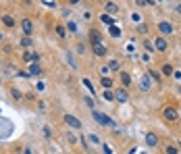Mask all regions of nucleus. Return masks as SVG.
<instances>
[{
  "label": "nucleus",
  "mask_w": 181,
  "mask_h": 154,
  "mask_svg": "<svg viewBox=\"0 0 181 154\" xmlns=\"http://www.w3.org/2000/svg\"><path fill=\"white\" fill-rule=\"evenodd\" d=\"M52 135V131H50V127H44V137H50Z\"/></svg>",
  "instance_id": "nucleus-32"
},
{
  "label": "nucleus",
  "mask_w": 181,
  "mask_h": 154,
  "mask_svg": "<svg viewBox=\"0 0 181 154\" xmlns=\"http://www.w3.org/2000/svg\"><path fill=\"white\" fill-rule=\"evenodd\" d=\"M100 19H102V23H106L108 27H111V25H115V17H112V15H108V13H102V15H100Z\"/></svg>",
  "instance_id": "nucleus-15"
},
{
  "label": "nucleus",
  "mask_w": 181,
  "mask_h": 154,
  "mask_svg": "<svg viewBox=\"0 0 181 154\" xmlns=\"http://www.w3.org/2000/svg\"><path fill=\"white\" fill-rule=\"evenodd\" d=\"M160 71H163V75H173V71H175V69H173V65H163V67H160Z\"/></svg>",
  "instance_id": "nucleus-19"
},
{
  "label": "nucleus",
  "mask_w": 181,
  "mask_h": 154,
  "mask_svg": "<svg viewBox=\"0 0 181 154\" xmlns=\"http://www.w3.org/2000/svg\"><path fill=\"white\" fill-rule=\"evenodd\" d=\"M100 83H102V88H104V90H112V86H115V81H112L108 75H104V77L100 79Z\"/></svg>",
  "instance_id": "nucleus-13"
},
{
  "label": "nucleus",
  "mask_w": 181,
  "mask_h": 154,
  "mask_svg": "<svg viewBox=\"0 0 181 154\" xmlns=\"http://www.w3.org/2000/svg\"><path fill=\"white\" fill-rule=\"evenodd\" d=\"M11 154H15V152H11Z\"/></svg>",
  "instance_id": "nucleus-40"
},
{
  "label": "nucleus",
  "mask_w": 181,
  "mask_h": 154,
  "mask_svg": "<svg viewBox=\"0 0 181 154\" xmlns=\"http://www.w3.org/2000/svg\"><path fill=\"white\" fill-rule=\"evenodd\" d=\"M104 6H106V11H108V15H117V13H119V4H117V2H111V0H106Z\"/></svg>",
  "instance_id": "nucleus-9"
},
{
  "label": "nucleus",
  "mask_w": 181,
  "mask_h": 154,
  "mask_svg": "<svg viewBox=\"0 0 181 154\" xmlns=\"http://www.w3.org/2000/svg\"><path fill=\"white\" fill-rule=\"evenodd\" d=\"M104 100H108V102H111V100H115V92L106 90V92H104Z\"/></svg>",
  "instance_id": "nucleus-22"
},
{
  "label": "nucleus",
  "mask_w": 181,
  "mask_h": 154,
  "mask_svg": "<svg viewBox=\"0 0 181 154\" xmlns=\"http://www.w3.org/2000/svg\"><path fill=\"white\" fill-rule=\"evenodd\" d=\"M163 117H164L167 121H171V123H173V121H177L179 113H177V109H173V106H164V109H163Z\"/></svg>",
  "instance_id": "nucleus-3"
},
{
  "label": "nucleus",
  "mask_w": 181,
  "mask_h": 154,
  "mask_svg": "<svg viewBox=\"0 0 181 154\" xmlns=\"http://www.w3.org/2000/svg\"><path fill=\"white\" fill-rule=\"evenodd\" d=\"M69 2H71V4H77V2H79V0H69Z\"/></svg>",
  "instance_id": "nucleus-38"
},
{
  "label": "nucleus",
  "mask_w": 181,
  "mask_h": 154,
  "mask_svg": "<svg viewBox=\"0 0 181 154\" xmlns=\"http://www.w3.org/2000/svg\"><path fill=\"white\" fill-rule=\"evenodd\" d=\"M144 48L150 52V50H154V44H152V42H148V40H144Z\"/></svg>",
  "instance_id": "nucleus-25"
},
{
  "label": "nucleus",
  "mask_w": 181,
  "mask_h": 154,
  "mask_svg": "<svg viewBox=\"0 0 181 154\" xmlns=\"http://www.w3.org/2000/svg\"><path fill=\"white\" fill-rule=\"evenodd\" d=\"M106 67L111 69V71H119V69H121V63H119V61H111V63L106 65Z\"/></svg>",
  "instance_id": "nucleus-21"
},
{
  "label": "nucleus",
  "mask_w": 181,
  "mask_h": 154,
  "mask_svg": "<svg viewBox=\"0 0 181 154\" xmlns=\"http://www.w3.org/2000/svg\"><path fill=\"white\" fill-rule=\"evenodd\" d=\"M121 83H123V88H129V86H131V75L123 71V73H121Z\"/></svg>",
  "instance_id": "nucleus-17"
},
{
  "label": "nucleus",
  "mask_w": 181,
  "mask_h": 154,
  "mask_svg": "<svg viewBox=\"0 0 181 154\" xmlns=\"http://www.w3.org/2000/svg\"><path fill=\"white\" fill-rule=\"evenodd\" d=\"M104 154H112V150H111V146H106V144H104Z\"/></svg>",
  "instance_id": "nucleus-34"
},
{
  "label": "nucleus",
  "mask_w": 181,
  "mask_h": 154,
  "mask_svg": "<svg viewBox=\"0 0 181 154\" xmlns=\"http://www.w3.org/2000/svg\"><path fill=\"white\" fill-rule=\"evenodd\" d=\"M67 27H69V31H73V34H75V31H77V25H75V23H69Z\"/></svg>",
  "instance_id": "nucleus-30"
},
{
  "label": "nucleus",
  "mask_w": 181,
  "mask_h": 154,
  "mask_svg": "<svg viewBox=\"0 0 181 154\" xmlns=\"http://www.w3.org/2000/svg\"><path fill=\"white\" fill-rule=\"evenodd\" d=\"M0 42H2V34H0Z\"/></svg>",
  "instance_id": "nucleus-39"
},
{
  "label": "nucleus",
  "mask_w": 181,
  "mask_h": 154,
  "mask_svg": "<svg viewBox=\"0 0 181 154\" xmlns=\"http://www.w3.org/2000/svg\"><path fill=\"white\" fill-rule=\"evenodd\" d=\"M2 23H4L6 27H15V19L11 15H2Z\"/></svg>",
  "instance_id": "nucleus-18"
},
{
  "label": "nucleus",
  "mask_w": 181,
  "mask_h": 154,
  "mask_svg": "<svg viewBox=\"0 0 181 154\" xmlns=\"http://www.w3.org/2000/svg\"><path fill=\"white\" fill-rule=\"evenodd\" d=\"M23 61L31 63V52H29V50H25V52H23Z\"/></svg>",
  "instance_id": "nucleus-26"
},
{
  "label": "nucleus",
  "mask_w": 181,
  "mask_h": 154,
  "mask_svg": "<svg viewBox=\"0 0 181 154\" xmlns=\"http://www.w3.org/2000/svg\"><path fill=\"white\" fill-rule=\"evenodd\" d=\"M90 40H92V46L98 44V42H102V34H100L98 29H92V31H90Z\"/></svg>",
  "instance_id": "nucleus-11"
},
{
  "label": "nucleus",
  "mask_w": 181,
  "mask_h": 154,
  "mask_svg": "<svg viewBox=\"0 0 181 154\" xmlns=\"http://www.w3.org/2000/svg\"><path fill=\"white\" fill-rule=\"evenodd\" d=\"M90 140H92L94 144H100V137H98V135H94V133H92V135H90Z\"/></svg>",
  "instance_id": "nucleus-33"
},
{
  "label": "nucleus",
  "mask_w": 181,
  "mask_h": 154,
  "mask_svg": "<svg viewBox=\"0 0 181 154\" xmlns=\"http://www.w3.org/2000/svg\"><path fill=\"white\" fill-rule=\"evenodd\" d=\"M21 46L23 48H31V35H23L21 38Z\"/></svg>",
  "instance_id": "nucleus-20"
},
{
  "label": "nucleus",
  "mask_w": 181,
  "mask_h": 154,
  "mask_svg": "<svg viewBox=\"0 0 181 154\" xmlns=\"http://www.w3.org/2000/svg\"><path fill=\"white\" fill-rule=\"evenodd\" d=\"M56 34H59V38H65V35H67V31H65L63 25H56Z\"/></svg>",
  "instance_id": "nucleus-23"
},
{
  "label": "nucleus",
  "mask_w": 181,
  "mask_h": 154,
  "mask_svg": "<svg viewBox=\"0 0 181 154\" xmlns=\"http://www.w3.org/2000/svg\"><path fill=\"white\" fill-rule=\"evenodd\" d=\"M83 100H85V104H88L90 109H94V100H92V98H83Z\"/></svg>",
  "instance_id": "nucleus-31"
},
{
  "label": "nucleus",
  "mask_w": 181,
  "mask_h": 154,
  "mask_svg": "<svg viewBox=\"0 0 181 154\" xmlns=\"http://www.w3.org/2000/svg\"><path fill=\"white\" fill-rule=\"evenodd\" d=\"M167 154H179V148H175V146H167Z\"/></svg>",
  "instance_id": "nucleus-24"
},
{
  "label": "nucleus",
  "mask_w": 181,
  "mask_h": 154,
  "mask_svg": "<svg viewBox=\"0 0 181 154\" xmlns=\"http://www.w3.org/2000/svg\"><path fill=\"white\" fill-rule=\"evenodd\" d=\"M83 86L88 88L90 92H94V86H92V81H90V79H83Z\"/></svg>",
  "instance_id": "nucleus-27"
},
{
  "label": "nucleus",
  "mask_w": 181,
  "mask_h": 154,
  "mask_svg": "<svg viewBox=\"0 0 181 154\" xmlns=\"http://www.w3.org/2000/svg\"><path fill=\"white\" fill-rule=\"evenodd\" d=\"M154 50H156V52H167V50H169V44H167V40H164L163 35L154 40Z\"/></svg>",
  "instance_id": "nucleus-4"
},
{
  "label": "nucleus",
  "mask_w": 181,
  "mask_h": 154,
  "mask_svg": "<svg viewBox=\"0 0 181 154\" xmlns=\"http://www.w3.org/2000/svg\"><path fill=\"white\" fill-rule=\"evenodd\" d=\"M156 0H144V4H154Z\"/></svg>",
  "instance_id": "nucleus-35"
},
{
  "label": "nucleus",
  "mask_w": 181,
  "mask_h": 154,
  "mask_svg": "<svg viewBox=\"0 0 181 154\" xmlns=\"http://www.w3.org/2000/svg\"><path fill=\"white\" fill-rule=\"evenodd\" d=\"M175 11H177V13L181 15V4H177V6H175Z\"/></svg>",
  "instance_id": "nucleus-36"
},
{
  "label": "nucleus",
  "mask_w": 181,
  "mask_h": 154,
  "mask_svg": "<svg viewBox=\"0 0 181 154\" xmlns=\"http://www.w3.org/2000/svg\"><path fill=\"white\" fill-rule=\"evenodd\" d=\"M21 29H23V35H31L34 34V23L29 19H23L21 21Z\"/></svg>",
  "instance_id": "nucleus-7"
},
{
  "label": "nucleus",
  "mask_w": 181,
  "mask_h": 154,
  "mask_svg": "<svg viewBox=\"0 0 181 154\" xmlns=\"http://www.w3.org/2000/svg\"><path fill=\"white\" fill-rule=\"evenodd\" d=\"M150 86H152L150 77H148V75H144V77H142V81H140V90L146 92V90H150Z\"/></svg>",
  "instance_id": "nucleus-14"
},
{
  "label": "nucleus",
  "mask_w": 181,
  "mask_h": 154,
  "mask_svg": "<svg viewBox=\"0 0 181 154\" xmlns=\"http://www.w3.org/2000/svg\"><path fill=\"white\" fill-rule=\"evenodd\" d=\"M156 144H158V137H156V133H146V146L154 148Z\"/></svg>",
  "instance_id": "nucleus-12"
},
{
  "label": "nucleus",
  "mask_w": 181,
  "mask_h": 154,
  "mask_svg": "<svg viewBox=\"0 0 181 154\" xmlns=\"http://www.w3.org/2000/svg\"><path fill=\"white\" fill-rule=\"evenodd\" d=\"M106 52H108V48H106L102 42L94 44V54H96V56H106Z\"/></svg>",
  "instance_id": "nucleus-8"
},
{
  "label": "nucleus",
  "mask_w": 181,
  "mask_h": 154,
  "mask_svg": "<svg viewBox=\"0 0 181 154\" xmlns=\"http://www.w3.org/2000/svg\"><path fill=\"white\" fill-rule=\"evenodd\" d=\"M92 117H94V121H96V123H100V125H104V127H117V125H115V121L108 119V117H106L104 113H100V110H94Z\"/></svg>",
  "instance_id": "nucleus-1"
},
{
  "label": "nucleus",
  "mask_w": 181,
  "mask_h": 154,
  "mask_svg": "<svg viewBox=\"0 0 181 154\" xmlns=\"http://www.w3.org/2000/svg\"><path fill=\"white\" fill-rule=\"evenodd\" d=\"M158 31L164 34V35H171V34H173V25H171L169 21H160V23H158Z\"/></svg>",
  "instance_id": "nucleus-6"
},
{
  "label": "nucleus",
  "mask_w": 181,
  "mask_h": 154,
  "mask_svg": "<svg viewBox=\"0 0 181 154\" xmlns=\"http://www.w3.org/2000/svg\"><path fill=\"white\" fill-rule=\"evenodd\" d=\"M44 69L40 67V63H29V67H27V73L29 75H40Z\"/></svg>",
  "instance_id": "nucleus-10"
},
{
  "label": "nucleus",
  "mask_w": 181,
  "mask_h": 154,
  "mask_svg": "<svg viewBox=\"0 0 181 154\" xmlns=\"http://www.w3.org/2000/svg\"><path fill=\"white\" fill-rule=\"evenodd\" d=\"M40 61V54L38 52H31V63H38Z\"/></svg>",
  "instance_id": "nucleus-29"
},
{
  "label": "nucleus",
  "mask_w": 181,
  "mask_h": 154,
  "mask_svg": "<svg viewBox=\"0 0 181 154\" xmlns=\"http://www.w3.org/2000/svg\"><path fill=\"white\" fill-rule=\"evenodd\" d=\"M115 100L121 104H125L129 100V94H127V88H115Z\"/></svg>",
  "instance_id": "nucleus-2"
},
{
  "label": "nucleus",
  "mask_w": 181,
  "mask_h": 154,
  "mask_svg": "<svg viewBox=\"0 0 181 154\" xmlns=\"http://www.w3.org/2000/svg\"><path fill=\"white\" fill-rule=\"evenodd\" d=\"M65 123L69 127H73V129H81V121L77 117H73V114H65Z\"/></svg>",
  "instance_id": "nucleus-5"
},
{
  "label": "nucleus",
  "mask_w": 181,
  "mask_h": 154,
  "mask_svg": "<svg viewBox=\"0 0 181 154\" xmlns=\"http://www.w3.org/2000/svg\"><path fill=\"white\" fill-rule=\"evenodd\" d=\"M23 154H31V150H29V148H25V150H23Z\"/></svg>",
  "instance_id": "nucleus-37"
},
{
  "label": "nucleus",
  "mask_w": 181,
  "mask_h": 154,
  "mask_svg": "<svg viewBox=\"0 0 181 154\" xmlns=\"http://www.w3.org/2000/svg\"><path fill=\"white\" fill-rule=\"evenodd\" d=\"M108 34H111V38H115V40H119V38H121V35H123V31H121V29L117 27V25H111V29H108Z\"/></svg>",
  "instance_id": "nucleus-16"
},
{
  "label": "nucleus",
  "mask_w": 181,
  "mask_h": 154,
  "mask_svg": "<svg viewBox=\"0 0 181 154\" xmlns=\"http://www.w3.org/2000/svg\"><path fill=\"white\" fill-rule=\"evenodd\" d=\"M133 48H135V46L131 44V42H129V44L125 46V52H127V54H131V52H133Z\"/></svg>",
  "instance_id": "nucleus-28"
}]
</instances>
